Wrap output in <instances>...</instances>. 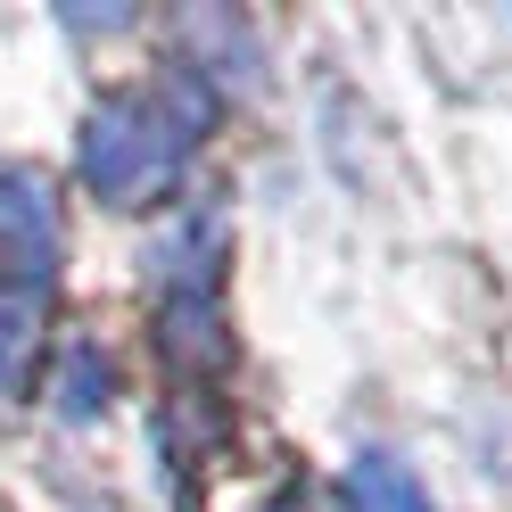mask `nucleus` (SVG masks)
<instances>
[{
    "label": "nucleus",
    "mask_w": 512,
    "mask_h": 512,
    "mask_svg": "<svg viewBox=\"0 0 512 512\" xmlns=\"http://www.w3.org/2000/svg\"><path fill=\"white\" fill-rule=\"evenodd\" d=\"M347 504L356 512H430L422 479H413L405 463H389V455H364L356 471H347Z\"/></svg>",
    "instance_id": "3"
},
{
    "label": "nucleus",
    "mask_w": 512,
    "mask_h": 512,
    "mask_svg": "<svg viewBox=\"0 0 512 512\" xmlns=\"http://www.w3.org/2000/svg\"><path fill=\"white\" fill-rule=\"evenodd\" d=\"M58 290V199L42 174H0V389L34 372Z\"/></svg>",
    "instance_id": "2"
},
{
    "label": "nucleus",
    "mask_w": 512,
    "mask_h": 512,
    "mask_svg": "<svg viewBox=\"0 0 512 512\" xmlns=\"http://www.w3.org/2000/svg\"><path fill=\"white\" fill-rule=\"evenodd\" d=\"M207 124H215V91L182 67H157L149 83H124L83 116L75 174L100 207H157L199 157Z\"/></svg>",
    "instance_id": "1"
},
{
    "label": "nucleus",
    "mask_w": 512,
    "mask_h": 512,
    "mask_svg": "<svg viewBox=\"0 0 512 512\" xmlns=\"http://www.w3.org/2000/svg\"><path fill=\"white\" fill-rule=\"evenodd\" d=\"M273 512H306V496H290V504H273Z\"/></svg>",
    "instance_id": "4"
}]
</instances>
